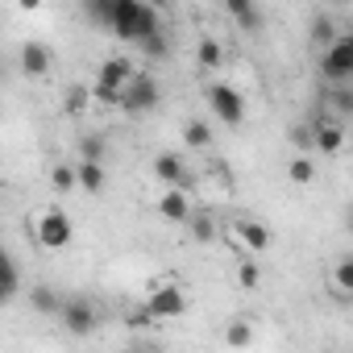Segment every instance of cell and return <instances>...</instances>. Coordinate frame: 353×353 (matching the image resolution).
Masks as SVG:
<instances>
[{
  "instance_id": "obj_29",
  "label": "cell",
  "mask_w": 353,
  "mask_h": 353,
  "mask_svg": "<svg viewBox=\"0 0 353 353\" xmlns=\"http://www.w3.org/2000/svg\"><path fill=\"white\" fill-rule=\"evenodd\" d=\"M92 100L104 104V108H117L121 104V88H108V83H92Z\"/></svg>"
},
{
  "instance_id": "obj_15",
  "label": "cell",
  "mask_w": 353,
  "mask_h": 353,
  "mask_svg": "<svg viewBox=\"0 0 353 353\" xmlns=\"http://www.w3.org/2000/svg\"><path fill=\"white\" fill-rule=\"evenodd\" d=\"M17 291H21V270L13 266V258L5 250H0V303H9Z\"/></svg>"
},
{
  "instance_id": "obj_33",
  "label": "cell",
  "mask_w": 353,
  "mask_h": 353,
  "mask_svg": "<svg viewBox=\"0 0 353 353\" xmlns=\"http://www.w3.org/2000/svg\"><path fill=\"white\" fill-rule=\"evenodd\" d=\"M17 5H21V9H26V13H34V9H38V5H42V0H17Z\"/></svg>"
},
{
  "instance_id": "obj_22",
  "label": "cell",
  "mask_w": 353,
  "mask_h": 353,
  "mask_svg": "<svg viewBox=\"0 0 353 353\" xmlns=\"http://www.w3.org/2000/svg\"><path fill=\"white\" fill-rule=\"evenodd\" d=\"M196 59H200V67H204V71H216V67H221V59H225V50H221V42H216V38H204V42L196 46Z\"/></svg>"
},
{
  "instance_id": "obj_25",
  "label": "cell",
  "mask_w": 353,
  "mask_h": 353,
  "mask_svg": "<svg viewBox=\"0 0 353 353\" xmlns=\"http://www.w3.org/2000/svg\"><path fill=\"white\" fill-rule=\"evenodd\" d=\"M137 46H141L150 59H166V54H170V42H166V34H162V30H154V34H150V38H141Z\"/></svg>"
},
{
  "instance_id": "obj_4",
  "label": "cell",
  "mask_w": 353,
  "mask_h": 353,
  "mask_svg": "<svg viewBox=\"0 0 353 353\" xmlns=\"http://www.w3.org/2000/svg\"><path fill=\"white\" fill-rule=\"evenodd\" d=\"M204 96H208V108L216 112V121L221 125H229V129H241V121H245V100H241V92L237 88H229V83H208L204 88Z\"/></svg>"
},
{
  "instance_id": "obj_2",
  "label": "cell",
  "mask_w": 353,
  "mask_h": 353,
  "mask_svg": "<svg viewBox=\"0 0 353 353\" xmlns=\"http://www.w3.org/2000/svg\"><path fill=\"white\" fill-rule=\"evenodd\" d=\"M162 104V88H158V79L154 75H145V71H133L129 79H125V88H121V104L117 108H125V112H154Z\"/></svg>"
},
{
  "instance_id": "obj_11",
  "label": "cell",
  "mask_w": 353,
  "mask_h": 353,
  "mask_svg": "<svg viewBox=\"0 0 353 353\" xmlns=\"http://www.w3.org/2000/svg\"><path fill=\"white\" fill-rule=\"evenodd\" d=\"M225 9H229V17H233L245 34H258V30H262V9L254 5V0H225Z\"/></svg>"
},
{
  "instance_id": "obj_32",
  "label": "cell",
  "mask_w": 353,
  "mask_h": 353,
  "mask_svg": "<svg viewBox=\"0 0 353 353\" xmlns=\"http://www.w3.org/2000/svg\"><path fill=\"white\" fill-rule=\"evenodd\" d=\"M125 324H129V328H145V324H154V316H150L145 307H133V312L125 316Z\"/></svg>"
},
{
  "instance_id": "obj_27",
  "label": "cell",
  "mask_w": 353,
  "mask_h": 353,
  "mask_svg": "<svg viewBox=\"0 0 353 353\" xmlns=\"http://www.w3.org/2000/svg\"><path fill=\"white\" fill-rule=\"evenodd\" d=\"M328 104H332V112H336V121H341V117L353 112V92H349V88H328Z\"/></svg>"
},
{
  "instance_id": "obj_17",
  "label": "cell",
  "mask_w": 353,
  "mask_h": 353,
  "mask_svg": "<svg viewBox=\"0 0 353 353\" xmlns=\"http://www.w3.org/2000/svg\"><path fill=\"white\" fill-rule=\"evenodd\" d=\"M237 237H241L245 250H254V254H262V250L270 245V233H266L262 221H237Z\"/></svg>"
},
{
  "instance_id": "obj_13",
  "label": "cell",
  "mask_w": 353,
  "mask_h": 353,
  "mask_svg": "<svg viewBox=\"0 0 353 353\" xmlns=\"http://www.w3.org/2000/svg\"><path fill=\"white\" fill-rule=\"evenodd\" d=\"M133 75V63L125 59V54H112L104 67H100V75H96V83H108V88H125V79Z\"/></svg>"
},
{
  "instance_id": "obj_6",
  "label": "cell",
  "mask_w": 353,
  "mask_h": 353,
  "mask_svg": "<svg viewBox=\"0 0 353 353\" xmlns=\"http://www.w3.org/2000/svg\"><path fill=\"white\" fill-rule=\"evenodd\" d=\"M54 320H63V328H67L71 336H92V332L100 328V312H96V303L83 299V295L63 299V307H59Z\"/></svg>"
},
{
  "instance_id": "obj_1",
  "label": "cell",
  "mask_w": 353,
  "mask_h": 353,
  "mask_svg": "<svg viewBox=\"0 0 353 353\" xmlns=\"http://www.w3.org/2000/svg\"><path fill=\"white\" fill-rule=\"evenodd\" d=\"M104 30L117 34L121 42H141L154 30H162V17H158L154 5H145V0H108Z\"/></svg>"
},
{
  "instance_id": "obj_5",
  "label": "cell",
  "mask_w": 353,
  "mask_h": 353,
  "mask_svg": "<svg viewBox=\"0 0 353 353\" xmlns=\"http://www.w3.org/2000/svg\"><path fill=\"white\" fill-rule=\"evenodd\" d=\"M34 237H38V245H42V250H67V245H71V237H75L71 216H67L63 208H46V212L34 221Z\"/></svg>"
},
{
  "instance_id": "obj_8",
  "label": "cell",
  "mask_w": 353,
  "mask_h": 353,
  "mask_svg": "<svg viewBox=\"0 0 353 353\" xmlns=\"http://www.w3.org/2000/svg\"><path fill=\"white\" fill-rule=\"evenodd\" d=\"M145 312L154 320H174V316H183L188 312V295L179 287H158L150 299H145Z\"/></svg>"
},
{
  "instance_id": "obj_28",
  "label": "cell",
  "mask_w": 353,
  "mask_h": 353,
  "mask_svg": "<svg viewBox=\"0 0 353 353\" xmlns=\"http://www.w3.org/2000/svg\"><path fill=\"white\" fill-rule=\"evenodd\" d=\"M225 341H229V345H237V349H241V345H250V341H254V324H250V320H237V324H229Z\"/></svg>"
},
{
  "instance_id": "obj_12",
  "label": "cell",
  "mask_w": 353,
  "mask_h": 353,
  "mask_svg": "<svg viewBox=\"0 0 353 353\" xmlns=\"http://www.w3.org/2000/svg\"><path fill=\"white\" fill-rule=\"evenodd\" d=\"M104 166L100 162H88V158H79V166H75V188H83L88 196H100L104 192Z\"/></svg>"
},
{
  "instance_id": "obj_31",
  "label": "cell",
  "mask_w": 353,
  "mask_h": 353,
  "mask_svg": "<svg viewBox=\"0 0 353 353\" xmlns=\"http://www.w3.org/2000/svg\"><path fill=\"white\" fill-rule=\"evenodd\" d=\"M291 141H295L299 150H312V125H295V129H291Z\"/></svg>"
},
{
  "instance_id": "obj_23",
  "label": "cell",
  "mask_w": 353,
  "mask_h": 353,
  "mask_svg": "<svg viewBox=\"0 0 353 353\" xmlns=\"http://www.w3.org/2000/svg\"><path fill=\"white\" fill-rule=\"evenodd\" d=\"M307 38H312V46H328L332 38H336V26H332V17H312V30H307Z\"/></svg>"
},
{
  "instance_id": "obj_7",
  "label": "cell",
  "mask_w": 353,
  "mask_h": 353,
  "mask_svg": "<svg viewBox=\"0 0 353 353\" xmlns=\"http://www.w3.org/2000/svg\"><path fill=\"white\" fill-rule=\"evenodd\" d=\"M150 170H154V179L158 183H166V188H192V174H188V166H183V158L179 154H170V150H162L154 162H150Z\"/></svg>"
},
{
  "instance_id": "obj_19",
  "label": "cell",
  "mask_w": 353,
  "mask_h": 353,
  "mask_svg": "<svg viewBox=\"0 0 353 353\" xmlns=\"http://www.w3.org/2000/svg\"><path fill=\"white\" fill-rule=\"evenodd\" d=\"M104 150H108V137H104V133H83V137H79V158L104 162Z\"/></svg>"
},
{
  "instance_id": "obj_21",
  "label": "cell",
  "mask_w": 353,
  "mask_h": 353,
  "mask_svg": "<svg viewBox=\"0 0 353 353\" xmlns=\"http://www.w3.org/2000/svg\"><path fill=\"white\" fill-rule=\"evenodd\" d=\"M287 179H291V183H299V188H307V183L316 179L312 158H303V154H299V158H291V162H287Z\"/></svg>"
},
{
  "instance_id": "obj_34",
  "label": "cell",
  "mask_w": 353,
  "mask_h": 353,
  "mask_svg": "<svg viewBox=\"0 0 353 353\" xmlns=\"http://www.w3.org/2000/svg\"><path fill=\"white\" fill-rule=\"evenodd\" d=\"M0 83H5V59H0Z\"/></svg>"
},
{
  "instance_id": "obj_16",
  "label": "cell",
  "mask_w": 353,
  "mask_h": 353,
  "mask_svg": "<svg viewBox=\"0 0 353 353\" xmlns=\"http://www.w3.org/2000/svg\"><path fill=\"white\" fill-rule=\"evenodd\" d=\"M183 225H188V233H192V237H196L200 245L216 241V233H221V225H216V221H212L208 212H188V221H183Z\"/></svg>"
},
{
  "instance_id": "obj_18",
  "label": "cell",
  "mask_w": 353,
  "mask_h": 353,
  "mask_svg": "<svg viewBox=\"0 0 353 353\" xmlns=\"http://www.w3.org/2000/svg\"><path fill=\"white\" fill-rule=\"evenodd\" d=\"M183 141H188L192 150H208V145H212V129H208V121H188V125H183Z\"/></svg>"
},
{
  "instance_id": "obj_10",
  "label": "cell",
  "mask_w": 353,
  "mask_h": 353,
  "mask_svg": "<svg viewBox=\"0 0 353 353\" xmlns=\"http://www.w3.org/2000/svg\"><path fill=\"white\" fill-rule=\"evenodd\" d=\"M188 212H192V204H188V192H183V188H170V192L158 200V216L170 221V225H183Z\"/></svg>"
},
{
  "instance_id": "obj_14",
  "label": "cell",
  "mask_w": 353,
  "mask_h": 353,
  "mask_svg": "<svg viewBox=\"0 0 353 353\" xmlns=\"http://www.w3.org/2000/svg\"><path fill=\"white\" fill-rule=\"evenodd\" d=\"M30 307H34V312H42V316H59L63 295H59L50 283H38V287H30Z\"/></svg>"
},
{
  "instance_id": "obj_26",
  "label": "cell",
  "mask_w": 353,
  "mask_h": 353,
  "mask_svg": "<svg viewBox=\"0 0 353 353\" xmlns=\"http://www.w3.org/2000/svg\"><path fill=\"white\" fill-rule=\"evenodd\" d=\"M88 104H92V88H83V83H71V88H67V112H75V117H79Z\"/></svg>"
},
{
  "instance_id": "obj_35",
  "label": "cell",
  "mask_w": 353,
  "mask_h": 353,
  "mask_svg": "<svg viewBox=\"0 0 353 353\" xmlns=\"http://www.w3.org/2000/svg\"><path fill=\"white\" fill-rule=\"evenodd\" d=\"M336 5H349V0H336Z\"/></svg>"
},
{
  "instance_id": "obj_9",
  "label": "cell",
  "mask_w": 353,
  "mask_h": 353,
  "mask_svg": "<svg viewBox=\"0 0 353 353\" xmlns=\"http://www.w3.org/2000/svg\"><path fill=\"white\" fill-rule=\"evenodd\" d=\"M21 75H30V79H42L46 71H50V63H54V54H50V46L46 42H21Z\"/></svg>"
},
{
  "instance_id": "obj_30",
  "label": "cell",
  "mask_w": 353,
  "mask_h": 353,
  "mask_svg": "<svg viewBox=\"0 0 353 353\" xmlns=\"http://www.w3.org/2000/svg\"><path fill=\"white\" fill-rule=\"evenodd\" d=\"M237 283H241V291H254V287L262 283V270H258V262H241V266H237Z\"/></svg>"
},
{
  "instance_id": "obj_20",
  "label": "cell",
  "mask_w": 353,
  "mask_h": 353,
  "mask_svg": "<svg viewBox=\"0 0 353 353\" xmlns=\"http://www.w3.org/2000/svg\"><path fill=\"white\" fill-rule=\"evenodd\" d=\"M332 283H336V299H349V295H353V258H349V254L336 262Z\"/></svg>"
},
{
  "instance_id": "obj_24",
  "label": "cell",
  "mask_w": 353,
  "mask_h": 353,
  "mask_svg": "<svg viewBox=\"0 0 353 353\" xmlns=\"http://www.w3.org/2000/svg\"><path fill=\"white\" fill-rule=\"evenodd\" d=\"M50 188L54 192H75V166H67V162L50 166Z\"/></svg>"
},
{
  "instance_id": "obj_3",
  "label": "cell",
  "mask_w": 353,
  "mask_h": 353,
  "mask_svg": "<svg viewBox=\"0 0 353 353\" xmlns=\"http://www.w3.org/2000/svg\"><path fill=\"white\" fill-rule=\"evenodd\" d=\"M320 75L328 83H349L353 79V38L349 34H336L324 50H320Z\"/></svg>"
}]
</instances>
